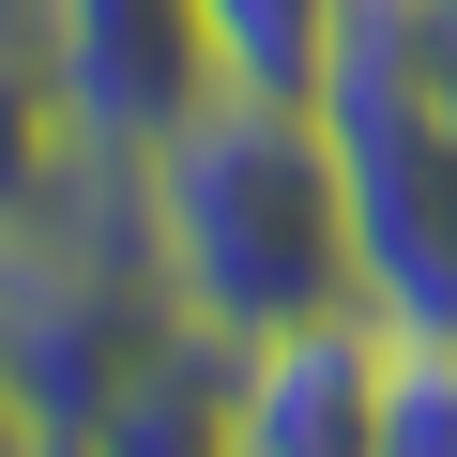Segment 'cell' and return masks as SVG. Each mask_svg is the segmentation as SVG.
Listing matches in <instances>:
<instances>
[{
  "label": "cell",
  "instance_id": "cell-1",
  "mask_svg": "<svg viewBox=\"0 0 457 457\" xmlns=\"http://www.w3.org/2000/svg\"><path fill=\"white\" fill-rule=\"evenodd\" d=\"M137 198H153V260H168L183 320H213V336H290V320L366 305L351 168H336L320 92L213 77V92L137 153Z\"/></svg>",
  "mask_w": 457,
  "mask_h": 457
},
{
  "label": "cell",
  "instance_id": "cell-2",
  "mask_svg": "<svg viewBox=\"0 0 457 457\" xmlns=\"http://www.w3.org/2000/svg\"><path fill=\"white\" fill-rule=\"evenodd\" d=\"M320 122L351 168L366 305L396 336H457V46L427 31V0H351L320 62Z\"/></svg>",
  "mask_w": 457,
  "mask_h": 457
},
{
  "label": "cell",
  "instance_id": "cell-3",
  "mask_svg": "<svg viewBox=\"0 0 457 457\" xmlns=\"http://www.w3.org/2000/svg\"><path fill=\"white\" fill-rule=\"evenodd\" d=\"M46 77H62L92 153H153L228 62H213L198 0H46Z\"/></svg>",
  "mask_w": 457,
  "mask_h": 457
},
{
  "label": "cell",
  "instance_id": "cell-4",
  "mask_svg": "<svg viewBox=\"0 0 457 457\" xmlns=\"http://www.w3.org/2000/svg\"><path fill=\"white\" fill-rule=\"evenodd\" d=\"M381 411H396V320L381 305L245 336V457H381Z\"/></svg>",
  "mask_w": 457,
  "mask_h": 457
},
{
  "label": "cell",
  "instance_id": "cell-5",
  "mask_svg": "<svg viewBox=\"0 0 457 457\" xmlns=\"http://www.w3.org/2000/svg\"><path fill=\"white\" fill-rule=\"evenodd\" d=\"M77 457H245V336H213V320H168L107 411L77 427Z\"/></svg>",
  "mask_w": 457,
  "mask_h": 457
},
{
  "label": "cell",
  "instance_id": "cell-6",
  "mask_svg": "<svg viewBox=\"0 0 457 457\" xmlns=\"http://www.w3.org/2000/svg\"><path fill=\"white\" fill-rule=\"evenodd\" d=\"M77 107H62V77L31 62V46H0V228H16V213H46L62 183H77Z\"/></svg>",
  "mask_w": 457,
  "mask_h": 457
},
{
  "label": "cell",
  "instance_id": "cell-7",
  "mask_svg": "<svg viewBox=\"0 0 457 457\" xmlns=\"http://www.w3.org/2000/svg\"><path fill=\"white\" fill-rule=\"evenodd\" d=\"M198 16H213V62H228V77H260V92H320L351 0H198Z\"/></svg>",
  "mask_w": 457,
  "mask_h": 457
},
{
  "label": "cell",
  "instance_id": "cell-8",
  "mask_svg": "<svg viewBox=\"0 0 457 457\" xmlns=\"http://www.w3.org/2000/svg\"><path fill=\"white\" fill-rule=\"evenodd\" d=\"M381 457H457V336H396V411Z\"/></svg>",
  "mask_w": 457,
  "mask_h": 457
},
{
  "label": "cell",
  "instance_id": "cell-9",
  "mask_svg": "<svg viewBox=\"0 0 457 457\" xmlns=\"http://www.w3.org/2000/svg\"><path fill=\"white\" fill-rule=\"evenodd\" d=\"M0 457H62V427H46L31 396H16V366H0Z\"/></svg>",
  "mask_w": 457,
  "mask_h": 457
},
{
  "label": "cell",
  "instance_id": "cell-10",
  "mask_svg": "<svg viewBox=\"0 0 457 457\" xmlns=\"http://www.w3.org/2000/svg\"><path fill=\"white\" fill-rule=\"evenodd\" d=\"M0 46H31V62H46V0H0Z\"/></svg>",
  "mask_w": 457,
  "mask_h": 457
},
{
  "label": "cell",
  "instance_id": "cell-11",
  "mask_svg": "<svg viewBox=\"0 0 457 457\" xmlns=\"http://www.w3.org/2000/svg\"><path fill=\"white\" fill-rule=\"evenodd\" d=\"M427 31H442V46H457V0H427Z\"/></svg>",
  "mask_w": 457,
  "mask_h": 457
}]
</instances>
